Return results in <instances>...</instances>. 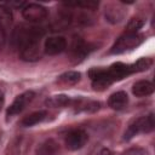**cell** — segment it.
<instances>
[{
	"label": "cell",
	"instance_id": "obj_2",
	"mask_svg": "<svg viewBox=\"0 0 155 155\" xmlns=\"http://www.w3.org/2000/svg\"><path fill=\"white\" fill-rule=\"evenodd\" d=\"M143 40H144V35H142V34H138V33H132V34L131 33H125L113 45V47L110 50V53L119 54V53H122L125 51L136 48L137 46H139L143 42Z\"/></svg>",
	"mask_w": 155,
	"mask_h": 155
},
{
	"label": "cell",
	"instance_id": "obj_22",
	"mask_svg": "<svg viewBox=\"0 0 155 155\" xmlns=\"http://www.w3.org/2000/svg\"><path fill=\"white\" fill-rule=\"evenodd\" d=\"M19 143H21L19 138H13L8 143L5 150V155H19Z\"/></svg>",
	"mask_w": 155,
	"mask_h": 155
},
{
	"label": "cell",
	"instance_id": "obj_20",
	"mask_svg": "<svg viewBox=\"0 0 155 155\" xmlns=\"http://www.w3.org/2000/svg\"><path fill=\"white\" fill-rule=\"evenodd\" d=\"M151 64H153V61L150 58H140L136 63L130 64V65H131L132 73H138V71H144V70L149 69L151 67Z\"/></svg>",
	"mask_w": 155,
	"mask_h": 155
},
{
	"label": "cell",
	"instance_id": "obj_13",
	"mask_svg": "<svg viewBox=\"0 0 155 155\" xmlns=\"http://www.w3.org/2000/svg\"><path fill=\"white\" fill-rule=\"evenodd\" d=\"M59 151V147L56 140L48 138L39 144L36 148V155H57Z\"/></svg>",
	"mask_w": 155,
	"mask_h": 155
},
{
	"label": "cell",
	"instance_id": "obj_18",
	"mask_svg": "<svg viewBox=\"0 0 155 155\" xmlns=\"http://www.w3.org/2000/svg\"><path fill=\"white\" fill-rule=\"evenodd\" d=\"M46 116V111H35V113H31L29 115H27L23 120H22V125L25 126V127H30V126H34L39 122H41Z\"/></svg>",
	"mask_w": 155,
	"mask_h": 155
},
{
	"label": "cell",
	"instance_id": "obj_28",
	"mask_svg": "<svg viewBox=\"0 0 155 155\" xmlns=\"http://www.w3.org/2000/svg\"><path fill=\"white\" fill-rule=\"evenodd\" d=\"M102 155H111V153H110V150L104 149V150H102Z\"/></svg>",
	"mask_w": 155,
	"mask_h": 155
},
{
	"label": "cell",
	"instance_id": "obj_25",
	"mask_svg": "<svg viewBox=\"0 0 155 155\" xmlns=\"http://www.w3.org/2000/svg\"><path fill=\"white\" fill-rule=\"evenodd\" d=\"M122 155H149V153L143 148H131L126 150Z\"/></svg>",
	"mask_w": 155,
	"mask_h": 155
},
{
	"label": "cell",
	"instance_id": "obj_9",
	"mask_svg": "<svg viewBox=\"0 0 155 155\" xmlns=\"http://www.w3.org/2000/svg\"><path fill=\"white\" fill-rule=\"evenodd\" d=\"M44 48L47 54H58L67 48V41L63 36H51L46 39Z\"/></svg>",
	"mask_w": 155,
	"mask_h": 155
},
{
	"label": "cell",
	"instance_id": "obj_3",
	"mask_svg": "<svg viewBox=\"0 0 155 155\" xmlns=\"http://www.w3.org/2000/svg\"><path fill=\"white\" fill-rule=\"evenodd\" d=\"M154 126H155V121H154V115L153 114H149L147 116L138 117L137 120H134V121H132L130 124V126L127 127V130L125 132L124 139L128 140V139L133 138L138 133H148V132H151L154 130Z\"/></svg>",
	"mask_w": 155,
	"mask_h": 155
},
{
	"label": "cell",
	"instance_id": "obj_17",
	"mask_svg": "<svg viewBox=\"0 0 155 155\" xmlns=\"http://www.w3.org/2000/svg\"><path fill=\"white\" fill-rule=\"evenodd\" d=\"M12 23V11L11 7L6 6V5H0V27L6 30L7 28H10Z\"/></svg>",
	"mask_w": 155,
	"mask_h": 155
},
{
	"label": "cell",
	"instance_id": "obj_6",
	"mask_svg": "<svg viewBox=\"0 0 155 155\" xmlns=\"http://www.w3.org/2000/svg\"><path fill=\"white\" fill-rule=\"evenodd\" d=\"M88 139L87 133L84 130H71L67 136H65V145L70 150H78L81 149Z\"/></svg>",
	"mask_w": 155,
	"mask_h": 155
},
{
	"label": "cell",
	"instance_id": "obj_23",
	"mask_svg": "<svg viewBox=\"0 0 155 155\" xmlns=\"http://www.w3.org/2000/svg\"><path fill=\"white\" fill-rule=\"evenodd\" d=\"M143 24H144L143 21H140L138 18H133V19H131L128 22V24L126 27V33H131V34L132 33H137L138 29H140L143 27Z\"/></svg>",
	"mask_w": 155,
	"mask_h": 155
},
{
	"label": "cell",
	"instance_id": "obj_4",
	"mask_svg": "<svg viewBox=\"0 0 155 155\" xmlns=\"http://www.w3.org/2000/svg\"><path fill=\"white\" fill-rule=\"evenodd\" d=\"M88 76L92 81V86L94 90H104L108 86H110V84L113 82L109 74H108V69H103V68H92L88 71Z\"/></svg>",
	"mask_w": 155,
	"mask_h": 155
},
{
	"label": "cell",
	"instance_id": "obj_12",
	"mask_svg": "<svg viewBox=\"0 0 155 155\" xmlns=\"http://www.w3.org/2000/svg\"><path fill=\"white\" fill-rule=\"evenodd\" d=\"M128 103V96L124 91H119L113 93L108 99V105L114 110H122L127 107Z\"/></svg>",
	"mask_w": 155,
	"mask_h": 155
},
{
	"label": "cell",
	"instance_id": "obj_10",
	"mask_svg": "<svg viewBox=\"0 0 155 155\" xmlns=\"http://www.w3.org/2000/svg\"><path fill=\"white\" fill-rule=\"evenodd\" d=\"M108 74L111 79V81H119V80L128 76L130 74H132L131 65L121 63V62L114 63L108 68Z\"/></svg>",
	"mask_w": 155,
	"mask_h": 155
},
{
	"label": "cell",
	"instance_id": "obj_14",
	"mask_svg": "<svg viewBox=\"0 0 155 155\" xmlns=\"http://www.w3.org/2000/svg\"><path fill=\"white\" fill-rule=\"evenodd\" d=\"M132 92L137 97H145V96H149L154 92V85L150 81L140 80V81H137L133 85Z\"/></svg>",
	"mask_w": 155,
	"mask_h": 155
},
{
	"label": "cell",
	"instance_id": "obj_11",
	"mask_svg": "<svg viewBox=\"0 0 155 155\" xmlns=\"http://www.w3.org/2000/svg\"><path fill=\"white\" fill-rule=\"evenodd\" d=\"M71 22V13L68 10H61L56 13L54 18L51 22V28L53 31L64 30Z\"/></svg>",
	"mask_w": 155,
	"mask_h": 155
},
{
	"label": "cell",
	"instance_id": "obj_1",
	"mask_svg": "<svg viewBox=\"0 0 155 155\" xmlns=\"http://www.w3.org/2000/svg\"><path fill=\"white\" fill-rule=\"evenodd\" d=\"M45 30L41 27H27L19 25L12 33V45L17 48L21 46L31 42V41H40V38L44 35Z\"/></svg>",
	"mask_w": 155,
	"mask_h": 155
},
{
	"label": "cell",
	"instance_id": "obj_8",
	"mask_svg": "<svg viewBox=\"0 0 155 155\" xmlns=\"http://www.w3.org/2000/svg\"><path fill=\"white\" fill-rule=\"evenodd\" d=\"M19 51V56L23 61H38L41 57V52H40V41H31L28 42L23 46H21L18 48Z\"/></svg>",
	"mask_w": 155,
	"mask_h": 155
},
{
	"label": "cell",
	"instance_id": "obj_16",
	"mask_svg": "<svg viewBox=\"0 0 155 155\" xmlns=\"http://www.w3.org/2000/svg\"><path fill=\"white\" fill-rule=\"evenodd\" d=\"M69 104H71V99L64 94L52 96V97L47 98V101H46V105L52 107V108H62V107H67Z\"/></svg>",
	"mask_w": 155,
	"mask_h": 155
},
{
	"label": "cell",
	"instance_id": "obj_24",
	"mask_svg": "<svg viewBox=\"0 0 155 155\" xmlns=\"http://www.w3.org/2000/svg\"><path fill=\"white\" fill-rule=\"evenodd\" d=\"M65 5H68V6H80V7H85V8H88V10H93L98 6V2H96V1H84V2H68Z\"/></svg>",
	"mask_w": 155,
	"mask_h": 155
},
{
	"label": "cell",
	"instance_id": "obj_5",
	"mask_svg": "<svg viewBox=\"0 0 155 155\" xmlns=\"http://www.w3.org/2000/svg\"><path fill=\"white\" fill-rule=\"evenodd\" d=\"M22 15L28 22L39 23L47 17V10L39 4H27L22 10Z\"/></svg>",
	"mask_w": 155,
	"mask_h": 155
},
{
	"label": "cell",
	"instance_id": "obj_19",
	"mask_svg": "<svg viewBox=\"0 0 155 155\" xmlns=\"http://www.w3.org/2000/svg\"><path fill=\"white\" fill-rule=\"evenodd\" d=\"M80 78L81 74L79 71H67L58 78V81L65 85H74L80 80Z\"/></svg>",
	"mask_w": 155,
	"mask_h": 155
},
{
	"label": "cell",
	"instance_id": "obj_7",
	"mask_svg": "<svg viewBox=\"0 0 155 155\" xmlns=\"http://www.w3.org/2000/svg\"><path fill=\"white\" fill-rule=\"evenodd\" d=\"M34 92L33 91H27L23 92L22 94L17 96L16 99L13 101V103L10 105V108L7 109V116H13L16 114H19L33 99H34Z\"/></svg>",
	"mask_w": 155,
	"mask_h": 155
},
{
	"label": "cell",
	"instance_id": "obj_27",
	"mask_svg": "<svg viewBox=\"0 0 155 155\" xmlns=\"http://www.w3.org/2000/svg\"><path fill=\"white\" fill-rule=\"evenodd\" d=\"M4 102H5L4 93H2V91H0V110H1V108H2V105H4Z\"/></svg>",
	"mask_w": 155,
	"mask_h": 155
},
{
	"label": "cell",
	"instance_id": "obj_26",
	"mask_svg": "<svg viewBox=\"0 0 155 155\" xmlns=\"http://www.w3.org/2000/svg\"><path fill=\"white\" fill-rule=\"evenodd\" d=\"M5 42H6V33H5V30L0 27V51L4 48Z\"/></svg>",
	"mask_w": 155,
	"mask_h": 155
},
{
	"label": "cell",
	"instance_id": "obj_15",
	"mask_svg": "<svg viewBox=\"0 0 155 155\" xmlns=\"http://www.w3.org/2000/svg\"><path fill=\"white\" fill-rule=\"evenodd\" d=\"M71 104L74 105L76 111H96L99 108V103L94 101H86L84 98H79L75 101H71Z\"/></svg>",
	"mask_w": 155,
	"mask_h": 155
},
{
	"label": "cell",
	"instance_id": "obj_21",
	"mask_svg": "<svg viewBox=\"0 0 155 155\" xmlns=\"http://www.w3.org/2000/svg\"><path fill=\"white\" fill-rule=\"evenodd\" d=\"M125 16V12L121 8H113V10H105V17L109 22L111 23H117L120 21H122Z\"/></svg>",
	"mask_w": 155,
	"mask_h": 155
}]
</instances>
